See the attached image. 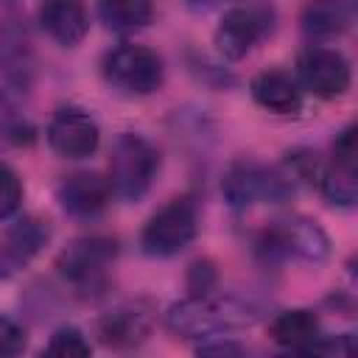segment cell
Segmentation results:
<instances>
[{"label": "cell", "mask_w": 358, "mask_h": 358, "mask_svg": "<svg viewBox=\"0 0 358 358\" xmlns=\"http://www.w3.org/2000/svg\"><path fill=\"white\" fill-rule=\"evenodd\" d=\"M249 92L257 106H263L271 115H299L302 112V87L294 76H288L280 67L260 70L249 81Z\"/></svg>", "instance_id": "cell-15"}, {"label": "cell", "mask_w": 358, "mask_h": 358, "mask_svg": "<svg viewBox=\"0 0 358 358\" xmlns=\"http://www.w3.org/2000/svg\"><path fill=\"white\" fill-rule=\"evenodd\" d=\"M296 84L322 101L344 98L352 84V67L336 48L310 45L296 56Z\"/></svg>", "instance_id": "cell-9"}, {"label": "cell", "mask_w": 358, "mask_h": 358, "mask_svg": "<svg viewBox=\"0 0 358 358\" xmlns=\"http://www.w3.org/2000/svg\"><path fill=\"white\" fill-rule=\"evenodd\" d=\"M268 336L274 344L291 350V352H308V347L322 336V322L313 310L308 308H288L280 310L271 324H268Z\"/></svg>", "instance_id": "cell-17"}, {"label": "cell", "mask_w": 358, "mask_h": 358, "mask_svg": "<svg viewBox=\"0 0 358 358\" xmlns=\"http://www.w3.org/2000/svg\"><path fill=\"white\" fill-rule=\"evenodd\" d=\"M274 28V8L266 3H241L221 14L213 45L224 62H241Z\"/></svg>", "instance_id": "cell-8"}, {"label": "cell", "mask_w": 358, "mask_h": 358, "mask_svg": "<svg viewBox=\"0 0 358 358\" xmlns=\"http://www.w3.org/2000/svg\"><path fill=\"white\" fill-rule=\"evenodd\" d=\"M101 73L109 87L126 95H151L165 81V62L154 48L145 45H117L103 53Z\"/></svg>", "instance_id": "cell-7"}, {"label": "cell", "mask_w": 358, "mask_h": 358, "mask_svg": "<svg viewBox=\"0 0 358 358\" xmlns=\"http://www.w3.org/2000/svg\"><path fill=\"white\" fill-rule=\"evenodd\" d=\"M48 241L50 224L39 215H22L14 224H8L0 235V282L28 268L31 260L48 246Z\"/></svg>", "instance_id": "cell-12"}, {"label": "cell", "mask_w": 358, "mask_h": 358, "mask_svg": "<svg viewBox=\"0 0 358 358\" xmlns=\"http://www.w3.org/2000/svg\"><path fill=\"white\" fill-rule=\"evenodd\" d=\"M218 271L213 266V260H196L187 268V291L190 294H210L215 288Z\"/></svg>", "instance_id": "cell-24"}, {"label": "cell", "mask_w": 358, "mask_h": 358, "mask_svg": "<svg viewBox=\"0 0 358 358\" xmlns=\"http://www.w3.org/2000/svg\"><path fill=\"white\" fill-rule=\"evenodd\" d=\"M45 355H56V358H87L92 352V344L87 341V336L73 327V324H62L53 330L50 341L42 350Z\"/></svg>", "instance_id": "cell-20"}, {"label": "cell", "mask_w": 358, "mask_h": 358, "mask_svg": "<svg viewBox=\"0 0 358 358\" xmlns=\"http://www.w3.org/2000/svg\"><path fill=\"white\" fill-rule=\"evenodd\" d=\"M199 235V207L190 196H176L162 204L140 232V249L148 257H173Z\"/></svg>", "instance_id": "cell-6"}, {"label": "cell", "mask_w": 358, "mask_h": 358, "mask_svg": "<svg viewBox=\"0 0 358 358\" xmlns=\"http://www.w3.org/2000/svg\"><path fill=\"white\" fill-rule=\"evenodd\" d=\"M355 22L352 0H308L299 14V28L308 39H333Z\"/></svg>", "instance_id": "cell-16"}, {"label": "cell", "mask_w": 358, "mask_h": 358, "mask_svg": "<svg viewBox=\"0 0 358 358\" xmlns=\"http://www.w3.org/2000/svg\"><path fill=\"white\" fill-rule=\"evenodd\" d=\"M112 185L109 179H103L95 171H76L70 176H64L56 187V201L59 207L78 221H90L98 218L109 201H112Z\"/></svg>", "instance_id": "cell-13"}, {"label": "cell", "mask_w": 358, "mask_h": 358, "mask_svg": "<svg viewBox=\"0 0 358 358\" xmlns=\"http://www.w3.org/2000/svg\"><path fill=\"white\" fill-rule=\"evenodd\" d=\"M98 17L106 31L134 34L154 20V0H98Z\"/></svg>", "instance_id": "cell-19"}, {"label": "cell", "mask_w": 358, "mask_h": 358, "mask_svg": "<svg viewBox=\"0 0 358 358\" xmlns=\"http://www.w3.org/2000/svg\"><path fill=\"white\" fill-rule=\"evenodd\" d=\"M255 255L268 266H277L288 257L322 263L330 257V238L319 221L308 215H285L271 221L255 238Z\"/></svg>", "instance_id": "cell-3"}, {"label": "cell", "mask_w": 358, "mask_h": 358, "mask_svg": "<svg viewBox=\"0 0 358 358\" xmlns=\"http://www.w3.org/2000/svg\"><path fill=\"white\" fill-rule=\"evenodd\" d=\"M22 204V179L14 168L0 162V221H8Z\"/></svg>", "instance_id": "cell-22"}, {"label": "cell", "mask_w": 358, "mask_h": 358, "mask_svg": "<svg viewBox=\"0 0 358 358\" xmlns=\"http://www.w3.org/2000/svg\"><path fill=\"white\" fill-rule=\"evenodd\" d=\"M117 260V241L109 235H84L67 243L56 257V274L81 299L106 294L112 266Z\"/></svg>", "instance_id": "cell-2"}, {"label": "cell", "mask_w": 358, "mask_h": 358, "mask_svg": "<svg viewBox=\"0 0 358 358\" xmlns=\"http://www.w3.org/2000/svg\"><path fill=\"white\" fill-rule=\"evenodd\" d=\"M296 185L282 168H268L255 159H238L227 168L221 179L224 201L232 210H246L257 201L266 204H282L294 196Z\"/></svg>", "instance_id": "cell-5"}, {"label": "cell", "mask_w": 358, "mask_h": 358, "mask_svg": "<svg viewBox=\"0 0 358 358\" xmlns=\"http://www.w3.org/2000/svg\"><path fill=\"white\" fill-rule=\"evenodd\" d=\"M282 171L294 179V185H316V179L322 173V159L310 148H291V151H285Z\"/></svg>", "instance_id": "cell-21"}, {"label": "cell", "mask_w": 358, "mask_h": 358, "mask_svg": "<svg viewBox=\"0 0 358 358\" xmlns=\"http://www.w3.org/2000/svg\"><path fill=\"white\" fill-rule=\"evenodd\" d=\"M48 145L64 159H87L101 145L98 120L78 106H62L48 123Z\"/></svg>", "instance_id": "cell-11"}, {"label": "cell", "mask_w": 358, "mask_h": 358, "mask_svg": "<svg viewBox=\"0 0 358 358\" xmlns=\"http://www.w3.org/2000/svg\"><path fill=\"white\" fill-rule=\"evenodd\" d=\"M260 319V308L232 294H190L165 310V327L179 338H207L232 330H249Z\"/></svg>", "instance_id": "cell-1"}, {"label": "cell", "mask_w": 358, "mask_h": 358, "mask_svg": "<svg viewBox=\"0 0 358 358\" xmlns=\"http://www.w3.org/2000/svg\"><path fill=\"white\" fill-rule=\"evenodd\" d=\"M39 28L62 48H76L90 31V14L84 0H39L36 3Z\"/></svg>", "instance_id": "cell-14"}, {"label": "cell", "mask_w": 358, "mask_h": 358, "mask_svg": "<svg viewBox=\"0 0 358 358\" xmlns=\"http://www.w3.org/2000/svg\"><path fill=\"white\" fill-rule=\"evenodd\" d=\"M319 193L333 207H352L358 201V179H355V159L347 157H330L327 165H322V173L316 179Z\"/></svg>", "instance_id": "cell-18"}, {"label": "cell", "mask_w": 358, "mask_h": 358, "mask_svg": "<svg viewBox=\"0 0 358 358\" xmlns=\"http://www.w3.org/2000/svg\"><path fill=\"white\" fill-rule=\"evenodd\" d=\"M25 344H28L25 327L11 316H0V358L20 355L25 350Z\"/></svg>", "instance_id": "cell-23"}, {"label": "cell", "mask_w": 358, "mask_h": 358, "mask_svg": "<svg viewBox=\"0 0 358 358\" xmlns=\"http://www.w3.org/2000/svg\"><path fill=\"white\" fill-rule=\"evenodd\" d=\"M157 173L159 151L148 137L137 131H123L115 137L109 157V185L120 201H140L151 190Z\"/></svg>", "instance_id": "cell-4"}, {"label": "cell", "mask_w": 358, "mask_h": 358, "mask_svg": "<svg viewBox=\"0 0 358 358\" xmlns=\"http://www.w3.org/2000/svg\"><path fill=\"white\" fill-rule=\"evenodd\" d=\"M196 352L199 355H241L243 347L235 344V341H229V338H224V336H207V338L199 341Z\"/></svg>", "instance_id": "cell-25"}, {"label": "cell", "mask_w": 358, "mask_h": 358, "mask_svg": "<svg viewBox=\"0 0 358 358\" xmlns=\"http://www.w3.org/2000/svg\"><path fill=\"white\" fill-rule=\"evenodd\" d=\"M157 308L151 299H129L109 308L98 319V338L112 350H134L148 341Z\"/></svg>", "instance_id": "cell-10"}]
</instances>
